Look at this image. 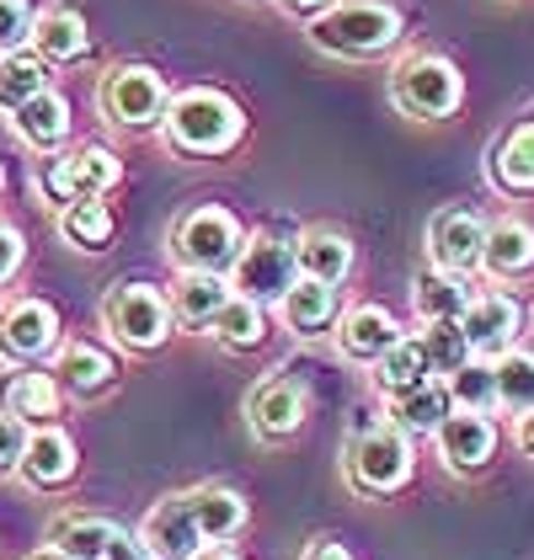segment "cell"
Listing matches in <instances>:
<instances>
[{
	"label": "cell",
	"mask_w": 534,
	"mask_h": 560,
	"mask_svg": "<svg viewBox=\"0 0 534 560\" xmlns=\"http://www.w3.org/2000/svg\"><path fill=\"white\" fill-rule=\"evenodd\" d=\"M400 16L385 0H337L311 22V44L321 54H343V59H374L385 48H396Z\"/></svg>",
	"instance_id": "1"
},
{
	"label": "cell",
	"mask_w": 534,
	"mask_h": 560,
	"mask_svg": "<svg viewBox=\"0 0 534 560\" xmlns=\"http://www.w3.org/2000/svg\"><path fill=\"white\" fill-rule=\"evenodd\" d=\"M246 129L241 107L224 91H182L166 107V139L187 150V155H224Z\"/></svg>",
	"instance_id": "2"
},
{
	"label": "cell",
	"mask_w": 534,
	"mask_h": 560,
	"mask_svg": "<svg viewBox=\"0 0 534 560\" xmlns=\"http://www.w3.org/2000/svg\"><path fill=\"white\" fill-rule=\"evenodd\" d=\"M241 246H246V235H241L235 214L220 203L182 214L177 230H172V257H177L182 272H224V267H235Z\"/></svg>",
	"instance_id": "3"
},
{
	"label": "cell",
	"mask_w": 534,
	"mask_h": 560,
	"mask_svg": "<svg viewBox=\"0 0 534 560\" xmlns=\"http://www.w3.org/2000/svg\"><path fill=\"white\" fill-rule=\"evenodd\" d=\"M391 96L406 118H449L465 96V81L444 54H411L391 75Z\"/></svg>",
	"instance_id": "4"
},
{
	"label": "cell",
	"mask_w": 534,
	"mask_h": 560,
	"mask_svg": "<svg viewBox=\"0 0 534 560\" xmlns=\"http://www.w3.org/2000/svg\"><path fill=\"white\" fill-rule=\"evenodd\" d=\"M172 304L161 300L155 289H144V283H118V289H107V300H102V326L113 331V342H124L129 352H150V347H161L172 337Z\"/></svg>",
	"instance_id": "5"
},
{
	"label": "cell",
	"mask_w": 534,
	"mask_h": 560,
	"mask_svg": "<svg viewBox=\"0 0 534 560\" xmlns=\"http://www.w3.org/2000/svg\"><path fill=\"white\" fill-rule=\"evenodd\" d=\"M411 475V443L400 428H363L348 443V480H353L363 497H391L406 486Z\"/></svg>",
	"instance_id": "6"
},
{
	"label": "cell",
	"mask_w": 534,
	"mask_h": 560,
	"mask_svg": "<svg viewBox=\"0 0 534 560\" xmlns=\"http://www.w3.org/2000/svg\"><path fill=\"white\" fill-rule=\"evenodd\" d=\"M118 155L113 150H102V144H81V150H70V155H59V161H48L44 172H38V192H44L48 203H59V209H70V203H81V198H102L107 187H118Z\"/></svg>",
	"instance_id": "7"
},
{
	"label": "cell",
	"mask_w": 534,
	"mask_h": 560,
	"mask_svg": "<svg viewBox=\"0 0 534 560\" xmlns=\"http://www.w3.org/2000/svg\"><path fill=\"white\" fill-rule=\"evenodd\" d=\"M235 294L241 300H257V304H278L294 283H300V257H294V246L289 241H278V235H257V241H246L241 246V257H235Z\"/></svg>",
	"instance_id": "8"
},
{
	"label": "cell",
	"mask_w": 534,
	"mask_h": 560,
	"mask_svg": "<svg viewBox=\"0 0 534 560\" xmlns=\"http://www.w3.org/2000/svg\"><path fill=\"white\" fill-rule=\"evenodd\" d=\"M166 107H172L166 81H161L150 65H118V70H107V81H102V113H107L113 124L150 129V124L166 118Z\"/></svg>",
	"instance_id": "9"
},
{
	"label": "cell",
	"mask_w": 534,
	"mask_h": 560,
	"mask_svg": "<svg viewBox=\"0 0 534 560\" xmlns=\"http://www.w3.org/2000/svg\"><path fill=\"white\" fill-rule=\"evenodd\" d=\"M487 219L476 209H439L433 224H428V257L439 272H454V278H471L481 257H487Z\"/></svg>",
	"instance_id": "10"
},
{
	"label": "cell",
	"mask_w": 534,
	"mask_h": 560,
	"mask_svg": "<svg viewBox=\"0 0 534 560\" xmlns=\"http://www.w3.org/2000/svg\"><path fill=\"white\" fill-rule=\"evenodd\" d=\"M519 326H524V310L508 294H476L465 320H460V331L471 342V358H487V363H497L502 352L519 347Z\"/></svg>",
	"instance_id": "11"
},
{
	"label": "cell",
	"mask_w": 534,
	"mask_h": 560,
	"mask_svg": "<svg viewBox=\"0 0 534 560\" xmlns=\"http://www.w3.org/2000/svg\"><path fill=\"white\" fill-rule=\"evenodd\" d=\"M59 342V315L44 300H16L0 315V358L11 363H38Z\"/></svg>",
	"instance_id": "12"
},
{
	"label": "cell",
	"mask_w": 534,
	"mask_h": 560,
	"mask_svg": "<svg viewBox=\"0 0 534 560\" xmlns=\"http://www.w3.org/2000/svg\"><path fill=\"white\" fill-rule=\"evenodd\" d=\"M139 545L150 550V560H193L198 556V550H204V534H198V523H193L187 497H161V502L144 513Z\"/></svg>",
	"instance_id": "13"
},
{
	"label": "cell",
	"mask_w": 534,
	"mask_h": 560,
	"mask_svg": "<svg viewBox=\"0 0 534 560\" xmlns=\"http://www.w3.org/2000/svg\"><path fill=\"white\" fill-rule=\"evenodd\" d=\"M497 454V422L487 411H449V422L439 428V459L454 475L487 470V459Z\"/></svg>",
	"instance_id": "14"
},
{
	"label": "cell",
	"mask_w": 534,
	"mask_h": 560,
	"mask_svg": "<svg viewBox=\"0 0 534 560\" xmlns=\"http://www.w3.org/2000/svg\"><path fill=\"white\" fill-rule=\"evenodd\" d=\"M246 422L263 432V438H289L305 422V389L294 385L289 374H272L246 395Z\"/></svg>",
	"instance_id": "15"
},
{
	"label": "cell",
	"mask_w": 534,
	"mask_h": 560,
	"mask_svg": "<svg viewBox=\"0 0 534 560\" xmlns=\"http://www.w3.org/2000/svg\"><path fill=\"white\" fill-rule=\"evenodd\" d=\"M400 342V326L391 310H380V304H358L343 315V326H337V347H343V358H353V363H380L391 347Z\"/></svg>",
	"instance_id": "16"
},
{
	"label": "cell",
	"mask_w": 534,
	"mask_h": 560,
	"mask_svg": "<svg viewBox=\"0 0 534 560\" xmlns=\"http://www.w3.org/2000/svg\"><path fill=\"white\" fill-rule=\"evenodd\" d=\"M471 283L465 278H454V272H417V283H411V310H417V320L422 326H439V320H465V310H471Z\"/></svg>",
	"instance_id": "17"
},
{
	"label": "cell",
	"mask_w": 534,
	"mask_h": 560,
	"mask_svg": "<svg viewBox=\"0 0 534 560\" xmlns=\"http://www.w3.org/2000/svg\"><path fill=\"white\" fill-rule=\"evenodd\" d=\"M230 300H235V289L224 283L220 272H182L172 283V315L182 326H214V315Z\"/></svg>",
	"instance_id": "18"
},
{
	"label": "cell",
	"mask_w": 534,
	"mask_h": 560,
	"mask_svg": "<svg viewBox=\"0 0 534 560\" xmlns=\"http://www.w3.org/2000/svg\"><path fill=\"white\" fill-rule=\"evenodd\" d=\"M0 411H5V417H16L22 428H27V422H38V428H44L48 417L59 411V380H54V374H38V369L11 374V380L0 385Z\"/></svg>",
	"instance_id": "19"
},
{
	"label": "cell",
	"mask_w": 534,
	"mask_h": 560,
	"mask_svg": "<svg viewBox=\"0 0 534 560\" xmlns=\"http://www.w3.org/2000/svg\"><path fill=\"white\" fill-rule=\"evenodd\" d=\"M187 508H193V523L204 534V545H224L246 528V502L230 491V486H198L187 491Z\"/></svg>",
	"instance_id": "20"
},
{
	"label": "cell",
	"mask_w": 534,
	"mask_h": 560,
	"mask_svg": "<svg viewBox=\"0 0 534 560\" xmlns=\"http://www.w3.org/2000/svg\"><path fill=\"white\" fill-rule=\"evenodd\" d=\"M278 315L294 337H321L332 320H337V289L332 283H315V278H300L283 300H278Z\"/></svg>",
	"instance_id": "21"
},
{
	"label": "cell",
	"mask_w": 534,
	"mask_h": 560,
	"mask_svg": "<svg viewBox=\"0 0 534 560\" xmlns=\"http://www.w3.org/2000/svg\"><path fill=\"white\" fill-rule=\"evenodd\" d=\"M294 257H300V278L332 283V289L353 272V246H348V235H337V230H311V235H300V241H294Z\"/></svg>",
	"instance_id": "22"
},
{
	"label": "cell",
	"mask_w": 534,
	"mask_h": 560,
	"mask_svg": "<svg viewBox=\"0 0 534 560\" xmlns=\"http://www.w3.org/2000/svg\"><path fill=\"white\" fill-rule=\"evenodd\" d=\"M530 267H534V230L524 219H497L487 230L481 272H491V278H524Z\"/></svg>",
	"instance_id": "23"
},
{
	"label": "cell",
	"mask_w": 534,
	"mask_h": 560,
	"mask_svg": "<svg viewBox=\"0 0 534 560\" xmlns=\"http://www.w3.org/2000/svg\"><path fill=\"white\" fill-rule=\"evenodd\" d=\"M22 475H27V486H65V480L76 475V443L59 428H38L27 438Z\"/></svg>",
	"instance_id": "24"
},
{
	"label": "cell",
	"mask_w": 534,
	"mask_h": 560,
	"mask_svg": "<svg viewBox=\"0 0 534 560\" xmlns=\"http://www.w3.org/2000/svg\"><path fill=\"white\" fill-rule=\"evenodd\" d=\"M86 44H91L86 22H81L76 11H65V5L38 11V22H33V48H38L44 65H70V59L86 54Z\"/></svg>",
	"instance_id": "25"
},
{
	"label": "cell",
	"mask_w": 534,
	"mask_h": 560,
	"mask_svg": "<svg viewBox=\"0 0 534 560\" xmlns=\"http://www.w3.org/2000/svg\"><path fill=\"white\" fill-rule=\"evenodd\" d=\"M454 411L444 380H428V385L406 389V395H391V428L400 432H439Z\"/></svg>",
	"instance_id": "26"
},
{
	"label": "cell",
	"mask_w": 534,
	"mask_h": 560,
	"mask_svg": "<svg viewBox=\"0 0 534 560\" xmlns=\"http://www.w3.org/2000/svg\"><path fill=\"white\" fill-rule=\"evenodd\" d=\"M113 374H118L113 358L91 342H70L54 358V380H59V389H70V395H102V389L113 385Z\"/></svg>",
	"instance_id": "27"
},
{
	"label": "cell",
	"mask_w": 534,
	"mask_h": 560,
	"mask_svg": "<svg viewBox=\"0 0 534 560\" xmlns=\"http://www.w3.org/2000/svg\"><path fill=\"white\" fill-rule=\"evenodd\" d=\"M491 182L502 192H513V198L534 192V124L497 139V150H491Z\"/></svg>",
	"instance_id": "28"
},
{
	"label": "cell",
	"mask_w": 534,
	"mask_h": 560,
	"mask_svg": "<svg viewBox=\"0 0 534 560\" xmlns=\"http://www.w3.org/2000/svg\"><path fill=\"white\" fill-rule=\"evenodd\" d=\"M113 539H118V528L107 517H86V513H65L54 523V534H48V545L70 560H102Z\"/></svg>",
	"instance_id": "29"
},
{
	"label": "cell",
	"mask_w": 534,
	"mask_h": 560,
	"mask_svg": "<svg viewBox=\"0 0 534 560\" xmlns=\"http://www.w3.org/2000/svg\"><path fill=\"white\" fill-rule=\"evenodd\" d=\"M433 380V363H428V352H422V342L417 337H400L380 363H374V385L385 389V400L391 395H406V389L428 385Z\"/></svg>",
	"instance_id": "30"
},
{
	"label": "cell",
	"mask_w": 534,
	"mask_h": 560,
	"mask_svg": "<svg viewBox=\"0 0 534 560\" xmlns=\"http://www.w3.org/2000/svg\"><path fill=\"white\" fill-rule=\"evenodd\" d=\"M16 133H22L33 150H59L65 133H70V107H65V96H59V91L33 96V102L16 113Z\"/></svg>",
	"instance_id": "31"
},
{
	"label": "cell",
	"mask_w": 534,
	"mask_h": 560,
	"mask_svg": "<svg viewBox=\"0 0 534 560\" xmlns=\"http://www.w3.org/2000/svg\"><path fill=\"white\" fill-rule=\"evenodd\" d=\"M491 369H497V411L534 417V352L513 347V352H502Z\"/></svg>",
	"instance_id": "32"
},
{
	"label": "cell",
	"mask_w": 534,
	"mask_h": 560,
	"mask_svg": "<svg viewBox=\"0 0 534 560\" xmlns=\"http://www.w3.org/2000/svg\"><path fill=\"white\" fill-rule=\"evenodd\" d=\"M44 91H48V65L38 54H5L0 59V107L5 113H22Z\"/></svg>",
	"instance_id": "33"
},
{
	"label": "cell",
	"mask_w": 534,
	"mask_h": 560,
	"mask_svg": "<svg viewBox=\"0 0 534 560\" xmlns=\"http://www.w3.org/2000/svg\"><path fill=\"white\" fill-rule=\"evenodd\" d=\"M59 235L70 246H81V252H107V241H113V209L102 198H81V203L59 209Z\"/></svg>",
	"instance_id": "34"
},
{
	"label": "cell",
	"mask_w": 534,
	"mask_h": 560,
	"mask_svg": "<svg viewBox=\"0 0 534 560\" xmlns=\"http://www.w3.org/2000/svg\"><path fill=\"white\" fill-rule=\"evenodd\" d=\"M214 337H220L224 347H235V352H252V347L267 342V315L257 300H235L224 304L220 315H214Z\"/></svg>",
	"instance_id": "35"
},
{
	"label": "cell",
	"mask_w": 534,
	"mask_h": 560,
	"mask_svg": "<svg viewBox=\"0 0 534 560\" xmlns=\"http://www.w3.org/2000/svg\"><path fill=\"white\" fill-rule=\"evenodd\" d=\"M449 400H454V411H491L497 406V369H491L487 358H471L460 374H449Z\"/></svg>",
	"instance_id": "36"
},
{
	"label": "cell",
	"mask_w": 534,
	"mask_h": 560,
	"mask_svg": "<svg viewBox=\"0 0 534 560\" xmlns=\"http://www.w3.org/2000/svg\"><path fill=\"white\" fill-rule=\"evenodd\" d=\"M422 352H428V363H433V374H460L465 363H471V342H465V331H460V320H439V326H422Z\"/></svg>",
	"instance_id": "37"
},
{
	"label": "cell",
	"mask_w": 534,
	"mask_h": 560,
	"mask_svg": "<svg viewBox=\"0 0 534 560\" xmlns=\"http://www.w3.org/2000/svg\"><path fill=\"white\" fill-rule=\"evenodd\" d=\"M33 11L27 0H0V54H22V44L33 38Z\"/></svg>",
	"instance_id": "38"
},
{
	"label": "cell",
	"mask_w": 534,
	"mask_h": 560,
	"mask_svg": "<svg viewBox=\"0 0 534 560\" xmlns=\"http://www.w3.org/2000/svg\"><path fill=\"white\" fill-rule=\"evenodd\" d=\"M27 438H33V432L22 428L16 417H5V411H0V475L22 470V454H27Z\"/></svg>",
	"instance_id": "39"
},
{
	"label": "cell",
	"mask_w": 534,
	"mask_h": 560,
	"mask_svg": "<svg viewBox=\"0 0 534 560\" xmlns=\"http://www.w3.org/2000/svg\"><path fill=\"white\" fill-rule=\"evenodd\" d=\"M16 267H22V235H16V230L0 219V283H5Z\"/></svg>",
	"instance_id": "40"
},
{
	"label": "cell",
	"mask_w": 534,
	"mask_h": 560,
	"mask_svg": "<svg viewBox=\"0 0 534 560\" xmlns=\"http://www.w3.org/2000/svg\"><path fill=\"white\" fill-rule=\"evenodd\" d=\"M102 560H150V550H144L139 539H129V534L118 528V539L107 545V556H102Z\"/></svg>",
	"instance_id": "41"
},
{
	"label": "cell",
	"mask_w": 534,
	"mask_h": 560,
	"mask_svg": "<svg viewBox=\"0 0 534 560\" xmlns=\"http://www.w3.org/2000/svg\"><path fill=\"white\" fill-rule=\"evenodd\" d=\"M300 560H353V556H348V550H343L337 539H315V545H311V550H305Z\"/></svg>",
	"instance_id": "42"
},
{
	"label": "cell",
	"mask_w": 534,
	"mask_h": 560,
	"mask_svg": "<svg viewBox=\"0 0 534 560\" xmlns=\"http://www.w3.org/2000/svg\"><path fill=\"white\" fill-rule=\"evenodd\" d=\"M193 560H241V556H235L230 545H204V550H198Z\"/></svg>",
	"instance_id": "43"
},
{
	"label": "cell",
	"mask_w": 534,
	"mask_h": 560,
	"mask_svg": "<svg viewBox=\"0 0 534 560\" xmlns=\"http://www.w3.org/2000/svg\"><path fill=\"white\" fill-rule=\"evenodd\" d=\"M519 448L534 459V417H524V422H519Z\"/></svg>",
	"instance_id": "44"
},
{
	"label": "cell",
	"mask_w": 534,
	"mask_h": 560,
	"mask_svg": "<svg viewBox=\"0 0 534 560\" xmlns=\"http://www.w3.org/2000/svg\"><path fill=\"white\" fill-rule=\"evenodd\" d=\"M283 11H315V5H332V0H278Z\"/></svg>",
	"instance_id": "45"
},
{
	"label": "cell",
	"mask_w": 534,
	"mask_h": 560,
	"mask_svg": "<svg viewBox=\"0 0 534 560\" xmlns=\"http://www.w3.org/2000/svg\"><path fill=\"white\" fill-rule=\"evenodd\" d=\"M27 560H70V556H59V550L48 545V550H38V556H27Z\"/></svg>",
	"instance_id": "46"
},
{
	"label": "cell",
	"mask_w": 534,
	"mask_h": 560,
	"mask_svg": "<svg viewBox=\"0 0 534 560\" xmlns=\"http://www.w3.org/2000/svg\"><path fill=\"white\" fill-rule=\"evenodd\" d=\"M0 187H5V172H0Z\"/></svg>",
	"instance_id": "47"
}]
</instances>
